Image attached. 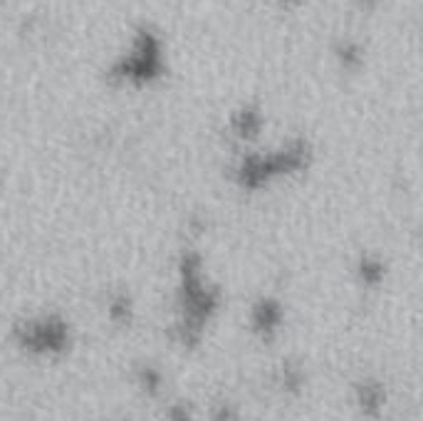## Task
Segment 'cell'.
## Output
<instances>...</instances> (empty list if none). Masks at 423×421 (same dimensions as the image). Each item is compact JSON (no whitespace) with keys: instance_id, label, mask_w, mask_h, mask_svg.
Listing matches in <instances>:
<instances>
[{"instance_id":"cell-2","label":"cell","mask_w":423,"mask_h":421,"mask_svg":"<svg viewBox=\"0 0 423 421\" xmlns=\"http://www.w3.org/2000/svg\"><path fill=\"white\" fill-rule=\"evenodd\" d=\"M359 394H362V407L367 409V412L381 407V392H379V389L364 387V389H359Z\"/></svg>"},{"instance_id":"cell-1","label":"cell","mask_w":423,"mask_h":421,"mask_svg":"<svg viewBox=\"0 0 423 421\" xmlns=\"http://www.w3.org/2000/svg\"><path fill=\"white\" fill-rule=\"evenodd\" d=\"M280 325V308L275 303H260V308L255 310V327L260 332H275V327Z\"/></svg>"},{"instance_id":"cell-3","label":"cell","mask_w":423,"mask_h":421,"mask_svg":"<svg viewBox=\"0 0 423 421\" xmlns=\"http://www.w3.org/2000/svg\"><path fill=\"white\" fill-rule=\"evenodd\" d=\"M174 421H188V417H186V414H176V417H174Z\"/></svg>"}]
</instances>
